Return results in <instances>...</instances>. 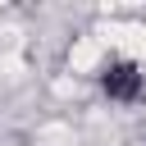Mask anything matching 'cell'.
I'll return each mask as SVG.
<instances>
[{
  "label": "cell",
  "instance_id": "obj_1",
  "mask_svg": "<svg viewBox=\"0 0 146 146\" xmlns=\"http://www.w3.org/2000/svg\"><path fill=\"white\" fill-rule=\"evenodd\" d=\"M96 87H100V96H105L110 105H137V100L146 96V68H141L137 59L114 55V59H105V64H100Z\"/></svg>",
  "mask_w": 146,
  "mask_h": 146
}]
</instances>
